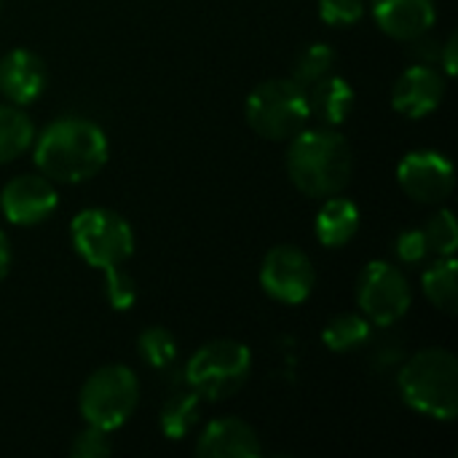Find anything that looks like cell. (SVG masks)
I'll use <instances>...</instances> for the list:
<instances>
[{"label": "cell", "instance_id": "6da1fadb", "mask_svg": "<svg viewBox=\"0 0 458 458\" xmlns=\"http://www.w3.org/2000/svg\"><path fill=\"white\" fill-rule=\"evenodd\" d=\"M30 150L43 177L67 185H78L97 177L110 156V145L102 126L81 115H64L51 121L40 134H35Z\"/></svg>", "mask_w": 458, "mask_h": 458}, {"label": "cell", "instance_id": "7a4b0ae2", "mask_svg": "<svg viewBox=\"0 0 458 458\" xmlns=\"http://www.w3.org/2000/svg\"><path fill=\"white\" fill-rule=\"evenodd\" d=\"M287 174L309 199L341 193L354 174V150L333 126L301 129L287 140Z\"/></svg>", "mask_w": 458, "mask_h": 458}, {"label": "cell", "instance_id": "3957f363", "mask_svg": "<svg viewBox=\"0 0 458 458\" xmlns=\"http://www.w3.org/2000/svg\"><path fill=\"white\" fill-rule=\"evenodd\" d=\"M405 405L435 421L458 416V360L454 352L429 346L416 352L397 376Z\"/></svg>", "mask_w": 458, "mask_h": 458}, {"label": "cell", "instance_id": "277c9868", "mask_svg": "<svg viewBox=\"0 0 458 458\" xmlns=\"http://www.w3.org/2000/svg\"><path fill=\"white\" fill-rule=\"evenodd\" d=\"M247 123L263 140L284 142L295 137L311 121L309 89L293 78H271L258 83L244 105Z\"/></svg>", "mask_w": 458, "mask_h": 458}, {"label": "cell", "instance_id": "5b68a950", "mask_svg": "<svg viewBox=\"0 0 458 458\" xmlns=\"http://www.w3.org/2000/svg\"><path fill=\"white\" fill-rule=\"evenodd\" d=\"M140 403L137 373L126 365H102L97 368L78 392V413L86 427L102 432L121 429Z\"/></svg>", "mask_w": 458, "mask_h": 458}, {"label": "cell", "instance_id": "8992f818", "mask_svg": "<svg viewBox=\"0 0 458 458\" xmlns=\"http://www.w3.org/2000/svg\"><path fill=\"white\" fill-rule=\"evenodd\" d=\"M252 373V352L250 346L220 338L196 349L185 365V384L201 400L217 403L233 397Z\"/></svg>", "mask_w": 458, "mask_h": 458}, {"label": "cell", "instance_id": "52a82bcc", "mask_svg": "<svg viewBox=\"0 0 458 458\" xmlns=\"http://www.w3.org/2000/svg\"><path fill=\"white\" fill-rule=\"evenodd\" d=\"M70 239L78 258L99 271L123 266L137 247L129 220L105 207L81 209L70 223Z\"/></svg>", "mask_w": 458, "mask_h": 458}, {"label": "cell", "instance_id": "ba28073f", "mask_svg": "<svg viewBox=\"0 0 458 458\" xmlns=\"http://www.w3.org/2000/svg\"><path fill=\"white\" fill-rule=\"evenodd\" d=\"M413 303L405 274L389 260H373L357 279V306L370 325L389 327L400 322Z\"/></svg>", "mask_w": 458, "mask_h": 458}, {"label": "cell", "instance_id": "9c48e42d", "mask_svg": "<svg viewBox=\"0 0 458 458\" xmlns=\"http://www.w3.org/2000/svg\"><path fill=\"white\" fill-rule=\"evenodd\" d=\"M260 287L268 298L279 303L301 306L311 298L317 287V271L311 258L301 247L276 244L266 252L260 263Z\"/></svg>", "mask_w": 458, "mask_h": 458}, {"label": "cell", "instance_id": "30bf717a", "mask_svg": "<svg viewBox=\"0 0 458 458\" xmlns=\"http://www.w3.org/2000/svg\"><path fill=\"white\" fill-rule=\"evenodd\" d=\"M397 182L413 201L440 204L454 193L456 172L448 156L437 150H413L397 164Z\"/></svg>", "mask_w": 458, "mask_h": 458}, {"label": "cell", "instance_id": "8fae6325", "mask_svg": "<svg viewBox=\"0 0 458 458\" xmlns=\"http://www.w3.org/2000/svg\"><path fill=\"white\" fill-rule=\"evenodd\" d=\"M59 207L54 182L43 174H19L0 191V212L11 225H40Z\"/></svg>", "mask_w": 458, "mask_h": 458}, {"label": "cell", "instance_id": "7c38bea8", "mask_svg": "<svg viewBox=\"0 0 458 458\" xmlns=\"http://www.w3.org/2000/svg\"><path fill=\"white\" fill-rule=\"evenodd\" d=\"M445 97V75L429 64L408 67L392 89V107L405 118H424L443 105Z\"/></svg>", "mask_w": 458, "mask_h": 458}, {"label": "cell", "instance_id": "4fadbf2b", "mask_svg": "<svg viewBox=\"0 0 458 458\" xmlns=\"http://www.w3.org/2000/svg\"><path fill=\"white\" fill-rule=\"evenodd\" d=\"M48 86V70L38 54L30 48H11L0 56V94L11 105L35 102Z\"/></svg>", "mask_w": 458, "mask_h": 458}, {"label": "cell", "instance_id": "5bb4252c", "mask_svg": "<svg viewBox=\"0 0 458 458\" xmlns=\"http://www.w3.org/2000/svg\"><path fill=\"white\" fill-rule=\"evenodd\" d=\"M378 30L394 40H416L437 21L435 0H370Z\"/></svg>", "mask_w": 458, "mask_h": 458}, {"label": "cell", "instance_id": "9a60e30c", "mask_svg": "<svg viewBox=\"0 0 458 458\" xmlns=\"http://www.w3.org/2000/svg\"><path fill=\"white\" fill-rule=\"evenodd\" d=\"M196 454L201 458H258L263 454V445L247 421L225 416L209 421L201 429Z\"/></svg>", "mask_w": 458, "mask_h": 458}, {"label": "cell", "instance_id": "2e32d148", "mask_svg": "<svg viewBox=\"0 0 458 458\" xmlns=\"http://www.w3.org/2000/svg\"><path fill=\"white\" fill-rule=\"evenodd\" d=\"M360 207L335 193V196H327L322 199V207L314 217V233H317V242L322 247H330V250H338V247H346L357 231H360Z\"/></svg>", "mask_w": 458, "mask_h": 458}, {"label": "cell", "instance_id": "e0dca14e", "mask_svg": "<svg viewBox=\"0 0 458 458\" xmlns=\"http://www.w3.org/2000/svg\"><path fill=\"white\" fill-rule=\"evenodd\" d=\"M354 99H357L354 97V86L346 78L330 72L322 81H317L311 86V91H309L311 118H317L322 126H333L335 129V126H341L352 115Z\"/></svg>", "mask_w": 458, "mask_h": 458}, {"label": "cell", "instance_id": "ac0fdd59", "mask_svg": "<svg viewBox=\"0 0 458 458\" xmlns=\"http://www.w3.org/2000/svg\"><path fill=\"white\" fill-rule=\"evenodd\" d=\"M421 290H424L427 301H429L437 311L454 317L458 306L456 255H451V258H437V260L424 271V276H421Z\"/></svg>", "mask_w": 458, "mask_h": 458}, {"label": "cell", "instance_id": "d6986e66", "mask_svg": "<svg viewBox=\"0 0 458 458\" xmlns=\"http://www.w3.org/2000/svg\"><path fill=\"white\" fill-rule=\"evenodd\" d=\"M35 142V123L19 105H0V166L21 158Z\"/></svg>", "mask_w": 458, "mask_h": 458}, {"label": "cell", "instance_id": "ffe728a7", "mask_svg": "<svg viewBox=\"0 0 458 458\" xmlns=\"http://www.w3.org/2000/svg\"><path fill=\"white\" fill-rule=\"evenodd\" d=\"M201 397L188 389V392H177L174 397L166 400V405L161 408L158 416V427L164 432L166 440H182L188 437L196 424H199V413H201Z\"/></svg>", "mask_w": 458, "mask_h": 458}, {"label": "cell", "instance_id": "44dd1931", "mask_svg": "<svg viewBox=\"0 0 458 458\" xmlns=\"http://www.w3.org/2000/svg\"><path fill=\"white\" fill-rule=\"evenodd\" d=\"M370 327H373V325L368 322L365 314H352V311H346V314L333 317V319L325 325V330H322V344H325L330 352H335V354H349V352H357V349H362V346L368 344Z\"/></svg>", "mask_w": 458, "mask_h": 458}, {"label": "cell", "instance_id": "7402d4cb", "mask_svg": "<svg viewBox=\"0 0 458 458\" xmlns=\"http://www.w3.org/2000/svg\"><path fill=\"white\" fill-rule=\"evenodd\" d=\"M335 62H338L335 48L330 43H322V40L309 43L293 64V81L301 83L303 89H311L317 81H322L325 75L335 70Z\"/></svg>", "mask_w": 458, "mask_h": 458}, {"label": "cell", "instance_id": "603a6c76", "mask_svg": "<svg viewBox=\"0 0 458 458\" xmlns=\"http://www.w3.org/2000/svg\"><path fill=\"white\" fill-rule=\"evenodd\" d=\"M137 352L150 370H166L177 360V338L166 327H145L137 335Z\"/></svg>", "mask_w": 458, "mask_h": 458}, {"label": "cell", "instance_id": "cb8c5ba5", "mask_svg": "<svg viewBox=\"0 0 458 458\" xmlns=\"http://www.w3.org/2000/svg\"><path fill=\"white\" fill-rule=\"evenodd\" d=\"M427 242H429V252H435L437 258H451L458 250V225L456 217L451 209H437V215L427 223L424 228Z\"/></svg>", "mask_w": 458, "mask_h": 458}, {"label": "cell", "instance_id": "d4e9b609", "mask_svg": "<svg viewBox=\"0 0 458 458\" xmlns=\"http://www.w3.org/2000/svg\"><path fill=\"white\" fill-rule=\"evenodd\" d=\"M105 274V298L110 303V309L115 311H129L137 301V284L134 279L118 266V268H107Z\"/></svg>", "mask_w": 458, "mask_h": 458}, {"label": "cell", "instance_id": "484cf974", "mask_svg": "<svg viewBox=\"0 0 458 458\" xmlns=\"http://www.w3.org/2000/svg\"><path fill=\"white\" fill-rule=\"evenodd\" d=\"M368 11V0H319V19L330 27H352Z\"/></svg>", "mask_w": 458, "mask_h": 458}, {"label": "cell", "instance_id": "4316f807", "mask_svg": "<svg viewBox=\"0 0 458 458\" xmlns=\"http://www.w3.org/2000/svg\"><path fill=\"white\" fill-rule=\"evenodd\" d=\"M113 454V443H110V432H102L97 427H86L83 432L75 435V440L70 443V456L75 458H102Z\"/></svg>", "mask_w": 458, "mask_h": 458}, {"label": "cell", "instance_id": "83f0119b", "mask_svg": "<svg viewBox=\"0 0 458 458\" xmlns=\"http://www.w3.org/2000/svg\"><path fill=\"white\" fill-rule=\"evenodd\" d=\"M394 252H397L400 263H405V266L421 263L429 255V242H427L424 228H408V231H403L397 236V242H394Z\"/></svg>", "mask_w": 458, "mask_h": 458}, {"label": "cell", "instance_id": "f1b7e54d", "mask_svg": "<svg viewBox=\"0 0 458 458\" xmlns=\"http://www.w3.org/2000/svg\"><path fill=\"white\" fill-rule=\"evenodd\" d=\"M456 54H458V38L451 35L443 46V72L445 75H456Z\"/></svg>", "mask_w": 458, "mask_h": 458}, {"label": "cell", "instance_id": "f546056e", "mask_svg": "<svg viewBox=\"0 0 458 458\" xmlns=\"http://www.w3.org/2000/svg\"><path fill=\"white\" fill-rule=\"evenodd\" d=\"M11 242H8V236H5V231L0 228V282L8 276V271H11Z\"/></svg>", "mask_w": 458, "mask_h": 458}]
</instances>
